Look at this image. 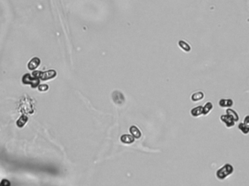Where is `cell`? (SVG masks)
Instances as JSON below:
<instances>
[{"instance_id": "8992f818", "label": "cell", "mask_w": 249, "mask_h": 186, "mask_svg": "<svg viewBox=\"0 0 249 186\" xmlns=\"http://www.w3.org/2000/svg\"><path fill=\"white\" fill-rule=\"evenodd\" d=\"M220 120L224 123L227 128H231L235 126V122L232 120V119L229 117L227 114H225L224 115H222L220 117Z\"/></svg>"}, {"instance_id": "5bb4252c", "label": "cell", "mask_w": 249, "mask_h": 186, "mask_svg": "<svg viewBox=\"0 0 249 186\" xmlns=\"http://www.w3.org/2000/svg\"><path fill=\"white\" fill-rule=\"evenodd\" d=\"M179 46L181 49H183L184 51L186 52V53H189L191 51V47L190 45L184 41L180 40L179 42Z\"/></svg>"}, {"instance_id": "7c38bea8", "label": "cell", "mask_w": 249, "mask_h": 186, "mask_svg": "<svg viewBox=\"0 0 249 186\" xmlns=\"http://www.w3.org/2000/svg\"><path fill=\"white\" fill-rule=\"evenodd\" d=\"M213 108V103L211 102H207L205 104L204 106L203 107V115L204 116L208 115V114L212 111Z\"/></svg>"}, {"instance_id": "30bf717a", "label": "cell", "mask_w": 249, "mask_h": 186, "mask_svg": "<svg viewBox=\"0 0 249 186\" xmlns=\"http://www.w3.org/2000/svg\"><path fill=\"white\" fill-rule=\"evenodd\" d=\"M226 114H227L229 117L232 119V120L235 123L237 122L238 121H239V119H240L239 115H238V114L235 111V110H233L232 109H227L226 111Z\"/></svg>"}, {"instance_id": "8fae6325", "label": "cell", "mask_w": 249, "mask_h": 186, "mask_svg": "<svg viewBox=\"0 0 249 186\" xmlns=\"http://www.w3.org/2000/svg\"><path fill=\"white\" fill-rule=\"evenodd\" d=\"M233 100L231 99H221L218 105L222 108H230L233 105Z\"/></svg>"}, {"instance_id": "6da1fadb", "label": "cell", "mask_w": 249, "mask_h": 186, "mask_svg": "<svg viewBox=\"0 0 249 186\" xmlns=\"http://www.w3.org/2000/svg\"><path fill=\"white\" fill-rule=\"evenodd\" d=\"M234 172V167L230 164H224L222 167L216 171V176L218 180H224Z\"/></svg>"}, {"instance_id": "52a82bcc", "label": "cell", "mask_w": 249, "mask_h": 186, "mask_svg": "<svg viewBox=\"0 0 249 186\" xmlns=\"http://www.w3.org/2000/svg\"><path fill=\"white\" fill-rule=\"evenodd\" d=\"M130 133H131V135L133 136V137L135 138V139H140L142 136L141 132L140 131V129L138 128L136 126H131L129 129Z\"/></svg>"}, {"instance_id": "e0dca14e", "label": "cell", "mask_w": 249, "mask_h": 186, "mask_svg": "<svg viewBox=\"0 0 249 186\" xmlns=\"http://www.w3.org/2000/svg\"><path fill=\"white\" fill-rule=\"evenodd\" d=\"M49 86L47 84H40L38 86V90L41 91V92H46L47 90H48Z\"/></svg>"}, {"instance_id": "9a60e30c", "label": "cell", "mask_w": 249, "mask_h": 186, "mask_svg": "<svg viewBox=\"0 0 249 186\" xmlns=\"http://www.w3.org/2000/svg\"><path fill=\"white\" fill-rule=\"evenodd\" d=\"M203 98H204V93L203 92H197L192 94L191 99L194 102H198V101L202 100Z\"/></svg>"}, {"instance_id": "ba28073f", "label": "cell", "mask_w": 249, "mask_h": 186, "mask_svg": "<svg viewBox=\"0 0 249 186\" xmlns=\"http://www.w3.org/2000/svg\"><path fill=\"white\" fill-rule=\"evenodd\" d=\"M135 138L130 134H124L120 137V141L124 144H132L135 142Z\"/></svg>"}, {"instance_id": "2e32d148", "label": "cell", "mask_w": 249, "mask_h": 186, "mask_svg": "<svg viewBox=\"0 0 249 186\" xmlns=\"http://www.w3.org/2000/svg\"><path fill=\"white\" fill-rule=\"evenodd\" d=\"M28 120H29V118H28L27 116L22 115L20 117V119L17 121V122H16L17 126H18L19 128H22V127H24V125L26 124Z\"/></svg>"}, {"instance_id": "9c48e42d", "label": "cell", "mask_w": 249, "mask_h": 186, "mask_svg": "<svg viewBox=\"0 0 249 186\" xmlns=\"http://www.w3.org/2000/svg\"><path fill=\"white\" fill-rule=\"evenodd\" d=\"M40 59L39 58H34L30 60V62L28 64V68H29V70H35L36 68H37V67L40 66Z\"/></svg>"}, {"instance_id": "7a4b0ae2", "label": "cell", "mask_w": 249, "mask_h": 186, "mask_svg": "<svg viewBox=\"0 0 249 186\" xmlns=\"http://www.w3.org/2000/svg\"><path fill=\"white\" fill-rule=\"evenodd\" d=\"M22 81L23 83L25 84H30L32 88H36L40 85V79H37V78L36 77H31V74H29V73H26V74L23 76Z\"/></svg>"}, {"instance_id": "d6986e66", "label": "cell", "mask_w": 249, "mask_h": 186, "mask_svg": "<svg viewBox=\"0 0 249 186\" xmlns=\"http://www.w3.org/2000/svg\"><path fill=\"white\" fill-rule=\"evenodd\" d=\"M41 72H42V71H34L33 73H32V75H33L34 77H36V78H37V79H40Z\"/></svg>"}, {"instance_id": "4fadbf2b", "label": "cell", "mask_w": 249, "mask_h": 186, "mask_svg": "<svg viewBox=\"0 0 249 186\" xmlns=\"http://www.w3.org/2000/svg\"><path fill=\"white\" fill-rule=\"evenodd\" d=\"M191 115L194 117H198L203 115V106H197L191 110Z\"/></svg>"}, {"instance_id": "277c9868", "label": "cell", "mask_w": 249, "mask_h": 186, "mask_svg": "<svg viewBox=\"0 0 249 186\" xmlns=\"http://www.w3.org/2000/svg\"><path fill=\"white\" fill-rule=\"evenodd\" d=\"M112 99H113L114 103L117 105H122L125 100L122 93L119 92V91H114L112 93Z\"/></svg>"}, {"instance_id": "3957f363", "label": "cell", "mask_w": 249, "mask_h": 186, "mask_svg": "<svg viewBox=\"0 0 249 186\" xmlns=\"http://www.w3.org/2000/svg\"><path fill=\"white\" fill-rule=\"evenodd\" d=\"M238 129L244 135H248L249 133V115H247L245 117L243 122L240 123L238 125Z\"/></svg>"}, {"instance_id": "ac0fdd59", "label": "cell", "mask_w": 249, "mask_h": 186, "mask_svg": "<svg viewBox=\"0 0 249 186\" xmlns=\"http://www.w3.org/2000/svg\"><path fill=\"white\" fill-rule=\"evenodd\" d=\"M10 185H11V183H10V182L7 179H3L1 181V183H0V186H10Z\"/></svg>"}, {"instance_id": "5b68a950", "label": "cell", "mask_w": 249, "mask_h": 186, "mask_svg": "<svg viewBox=\"0 0 249 186\" xmlns=\"http://www.w3.org/2000/svg\"><path fill=\"white\" fill-rule=\"evenodd\" d=\"M56 75H57V73L55 70H48L45 72H41L40 79L42 81H46V80L53 79L56 77Z\"/></svg>"}]
</instances>
